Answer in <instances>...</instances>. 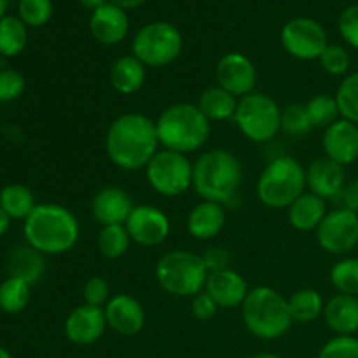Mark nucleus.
I'll return each instance as SVG.
<instances>
[{
  "mask_svg": "<svg viewBox=\"0 0 358 358\" xmlns=\"http://www.w3.org/2000/svg\"><path fill=\"white\" fill-rule=\"evenodd\" d=\"M334 96L341 117L358 124V70L343 77Z\"/></svg>",
  "mask_w": 358,
  "mask_h": 358,
  "instance_id": "obj_35",
  "label": "nucleus"
},
{
  "mask_svg": "<svg viewBox=\"0 0 358 358\" xmlns=\"http://www.w3.org/2000/svg\"><path fill=\"white\" fill-rule=\"evenodd\" d=\"M203 262H205L206 269L208 273H215V271H222V269L229 268V252L222 247H210L206 248L205 252L201 254Z\"/></svg>",
  "mask_w": 358,
  "mask_h": 358,
  "instance_id": "obj_44",
  "label": "nucleus"
},
{
  "mask_svg": "<svg viewBox=\"0 0 358 358\" xmlns=\"http://www.w3.org/2000/svg\"><path fill=\"white\" fill-rule=\"evenodd\" d=\"M184 38L175 24L154 21L136 31L131 44V55L150 69H161L180 56Z\"/></svg>",
  "mask_w": 358,
  "mask_h": 358,
  "instance_id": "obj_9",
  "label": "nucleus"
},
{
  "mask_svg": "<svg viewBox=\"0 0 358 358\" xmlns=\"http://www.w3.org/2000/svg\"><path fill=\"white\" fill-rule=\"evenodd\" d=\"M217 86L229 91L236 98L254 93L257 84V70L250 58L241 52H227L219 59L215 69Z\"/></svg>",
  "mask_w": 358,
  "mask_h": 358,
  "instance_id": "obj_14",
  "label": "nucleus"
},
{
  "mask_svg": "<svg viewBox=\"0 0 358 358\" xmlns=\"http://www.w3.org/2000/svg\"><path fill=\"white\" fill-rule=\"evenodd\" d=\"M0 358H13V355H10L3 346H0Z\"/></svg>",
  "mask_w": 358,
  "mask_h": 358,
  "instance_id": "obj_51",
  "label": "nucleus"
},
{
  "mask_svg": "<svg viewBox=\"0 0 358 358\" xmlns=\"http://www.w3.org/2000/svg\"><path fill=\"white\" fill-rule=\"evenodd\" d=\"M304 107H306L308 117H310L313 128L327 129L329 126L334 124L338 119H341L338 101H336L334 94H315V96H311L310 100H308V103L304 105Z\"/></svg>",
  "mask_w": 358,
  "mask_h": 358,
  "instance_id": "obj_33",
  "label": "nucleus"
},
{
  "mask_svg": "<svg viewBox=\"0 0 358 358\" xmlns=\"http://www.w3.org/2000/svg\"><path fill=\"white\" fill-rule=\"evenodd\" d=\"M159 147L156 121L140 112H126L115 117L105 135L108 159L124 171L145 170Z\"/></svg>",
  "mask_w": 358,
  "mask_h": 358,
  "instance_id": "obj_1",
  "label": "nucleus"
},
{
  "mask_svg": "<svg viewBox=\"0 0 358 358\" xmlns=\"http://www.w3.org/2000/svg\"><path fill=\"white\" fill-rule=\"evenodd\" d=\"M28 30L20 16H3L0 20V56L14 58L27 48Z\"/></svg>",
  "mask_w": 358,
  "mask_h": 358,
  "instance_id": "obj_30",
  "label": "nucleus"
},
{
  "mask_svg": "<svg viewBox=\"0 0 358 358\" xmlns=\"http://www.w3.org/2000/svg\"><path fill=\"white\" fill-rule=\"evenodd\" d=\"M324 320L336 336H355L358 332V297L336 294L325 303Z\"/></svg>",
  "mask_w": 358,
  "mask_h": 358,
  "instance_id": "obj_23",
  "label": "nucleus"
},
{
  "mask_svg": "<svg viewBox=\"0 0 358 358\" xmlns=\"http://www.w3.org/2000/svg\"><path fill=\"white\" fill-rule=\"evenodd\" d=\"M31 299V285L20 278L7 276L0 283V310L7 315H17L27 310Z\"/></svg>",
  "mask_w": 358,
  "mask_h": 358,
  "instance_id": "obj_31",
  "label": "nucleus"
},
{
  "mask_svg": "<svg viewBox=\"0 0 358 358\" xmlns=\"http://www.w3.org/2000/svg\"><path fill=\"white\" fill-rule=\"evenodd\" d=\"M243 184L241 161L231 150L210 149L194 161L192 189L203 201L233 206Z\"/></svg>",
  "mask_w": 358,
  "mask_h": 358,
  "instance_id": "obj_2",
  "label": "nucleus"
},
{
  "mask_svg": "<svg viewBox=\"0 0 358 358\" xmlns=\"http://www.w3.org/2000/svg\"><path fill=\"white\" fill-rule=\"evenodd\" d=\"M129 30V20L126 10L107 2L91 13L90 31L94 41L103 45H117L126 38Z\"/></svg>",
  "mask_w": 358,
  "mask_h": 358,
  "instance_id": "obj_21",
  "label": "nucleus"
},
{
  "mask_svg": "<svg viewBox=\"0 0 358 358\" xmlns=\"http://www.w3.org/2000/svg\"><path fill=\"white\" fill-rule=\"evenodd\" d=\"M7 273L13 278L35 285L45 273V255L35 250L27 241L14 245L7 255Z\"/></svg>",
  "mask_w": 358,
  "mask_h": 358,
  "instance_id": "obj_24",
  "label": "nucleus"
},
{
  "mask_svg": "<svg viewBox=\"0 0 358 358\" xmlns=\"http://www.w3.org/2000/svg\"><path fill=\"white\" fill-rule=\"evenodd\" d=\"M9 227H10L9 215H7V213L0 208V238L6 236V233L9 231Z\"/></svg>",
  "mask_w": 358,
  "mask_h": 358,
  "instance_id": "obj_47",
  "label": "nucleus"
},
{
  "mask_svg": "<svg viewBox=\"0 0 358 358\" xmlns=\"http://www.w3.org/2000/svg\"><path fill=\"white\" fill-rule=\"evenodd\" d=\"M80 3H83L84 7H86V9H91V10H96L98 7H101V6H105V3H107V0H79Z\"/></svg>",
  "mask_w": 358,
  "mask_h": 358,
  "instance_id": "obj_48",
  "label": "nucleus"
},
{
  "mask_svg": "<svg viewBox=\"0 0 358 358\" xmlns=\"http://www.w3.org/2000/svg\"><path fill=\"white\" fill-rule=\"evenodd\" d=\"M317 358H358V338L334 336L322 346Z\"/></svg>",
  "mask_w": 358,
  "mask_h": 358,
  "instance_id": "obj_40",
  "label": "nucleus"
},
{
  "mask_svg": "<svg viewBox=\"0 0 358 358\" xmlns=\"http://www.w3.org/2000/svg\"><path fill=\"white\" fill-rule=\"evenodd\" d=\"M289 310L296 324H313L324 317V297L315 289H299L289 297Z\"/></svg>",
  "mask_w": 358,
  "mask_h": 358,
  "instance_id": "obj_29",
  "label": "nucleus"
},
{
  "mask_svg": "<svg viewBox=\"0 0 358 358\" xmlns=\"http://www.w3.org/2000/svg\"><path fill=\"white\" fill-rule=\"evenodd\" d=\"M17 14L27 27H44L52 17V2L51 0H20Z\"/></svg>",
  "mask_w": 358,
  "mask_h": 358,
  "instance_id": "obj_37",
  "label": "nucleus"
},
{
  "mask_svg": "<svg viewBox=\"0 0 358 358\" xmlns=\"http://www.w3.org/2000/svg\"><path fill=\"white\" fill-rule=\"evenodd\" d=\"M331 283L338 294L358 297V257L339 259L331 269Z\"/></svg>",
  "mask_w": 358,
  "mask_h": 358,
  "instance_id": "obj_34",
  "label": "nucleus"
},
{
  "mask_svg": "<svg viewBox=\"0 0 358 358\" xmlns=\"http://www.w3.org/2000/svg\"><path fill=\"white\" fill-rule=\"evenodd\" d=\"M131 238L124 224L103 226L98 233L96 248L105 259H119L129 250Z\"/></svg>",
  "mask_w": 358,
  "mask_h": 358,
  "instance_id": "obj_32",
  "label": "nucleus"
},
{
  "mask_svg": "<svg viewBox=\"0 0 358 358\" xmlns=\"http://www.w3.org/2000/svg\"><path fill=\"white\" fill-rule=\"evenodd\" d=\"M192 170L194 163L185 154L159 149L145 166V178L157 194L178 198L192 187Z\"/></svg>",
  "mask_w": 358,
  "mask_h": 358,
  "instance_id": "obj_10",
  "label": "nucleus"
},
{
  "mask_svg": "<svg viewBox=\"0 0 358 358\" xmlns=\"http://www.w3.org/2000/svg\"><path fill=\"white\" fill-rule=\"evenodd\" d=\"M147 66L133 55L121 56L110 66V86L119 94H135L143 87L147 79Z\"/></svg>",
  "mask_w": 358,
  "mask_h": 358,
  "instance_id": "obj_26",
  "label": "nucleus"
},
{
  "mask_svg": "<svg viewBox=\"0 0 358 358\" xmlns=\"http://www.w3.org/2000/svg\"><path fill=\"white\" fill-rule=\"evenodd\" d=\"M346 182V168L325 156L311 161L306 168V189L325 201H336Z\"/></svg>",
  "mask_w": 358,
  "mask_h": 358,
  "instance_id": "obj_17",
  "label": "nucleus"
},
{
  "mask_svg": "<svg viewBox=\"0 0 358 358\" xmlns=\"http://www.w3.org/2000/svg\"><path fill=\"white\" fill-rule=\"evenodd\" d=\"M6 10H7V0H0V20H2L3 16H7Z\"/></svg>",
  "mask_w": 358,
  "mask_h": 358,
  "instance_id": "obj_50",
  "label": "nucleus"
},
{
  "mask_svg": "<svg viewBox=\"0 0 358 358\" xmlns=\"http://www.w3.org/2000/svg\"><path fill=\"white\" fill-rule=\"evenodd\" d=\"M107 325L119 336L124 338H133L140 334L145 327V310L140 304L138 299H135L129 294H115L110 297L103 308Z\"/></svg>",
  "mask_w": 358,
  "mask_h": 358,
  "instance_id": "obj_16",
  "label": "nucleus"
},
{
  "mask_svg": "<svg viewBox=\"0 0 358 358\" xmlns=\"http://www.w3.org/2000/svg\"><path fill=\"white\" fill-rule=\"evenodd\" d=\"M217 310H219L217 303L208 296V292H205V290L199 292L198 296L192 297L191 313L194 315V318H198V320L201 322L212 320V318L217 315Z\"/></svg>",
  "mask_w": 358,
  "mask_h": 358,
  "instance_id": "obj_43",
  "label": "nucleus"
},
{
  "mask_svg": "<svg viewBox=\"0 0 358 358\" xmlns=\"http://www.w3.org/2000/svg\"><path fill=\"white\" fill-rule=\"evenodd\" d=\"M338 208L350 210V212L358 213V178L357 180H348L339 196L336 198Z\"/></svg>",
  "mask_w": 358,
  "mask_h": 358,
  "instance_id": "obj_45",
  "label": "nucleus"
},
{
  "mask_svg": "<svg viewBox=\"0 0 358 358\" xmlns=\"http://www.w3.org/2000/svg\"><path fill=\"white\" fill-rule=\"evenodd\" d=\"M84 304L96 308H105V304L110 301V285L101 276H91L83 287Z\"/></svg>",
  "mask_w": 358,
  "mask_h": 358,
  "instance_id": "obj_41",
  "label": "nucleus"
},
{
  "mask_svg": "<svg viewBox=\"0 0 358 358\" xmlns=\"http://www.w3.org/2000/svg\"><path fill=\"white\" fill-rule=\"evenodd\" d=\"M133 208H135V203L129 192L115 185L100 189L91 201V213L101 227L126 224Z\"/></svg>",
  "mask_w": 358,
  "mask_h": 358,
  "instance_id": "obj_19",
  "label": "nucleus"
},
{
  "mask_svg": "<svg viewBox=\"0 0 358 358\" xmlns=\"http://www.w3.org/2000/svg\"><path fill=\"white\" fill-rule=\"evenodd\" d=\"M37 206L35 196L27 185L7 184L0 191V208L9 215L10 220H27Z\"/></svg>",
  "mask_w": 358,
  "mask_h": 358,
  "instance_id": "obj_28",
  "label": "nucleus"
},
{
  "mask_svg": "<svg viewBox=\"0 0 358 358\" xmlns=\"http://www.w3.org/2000/svg\"><path fill=\"white\" fill-rule=\"evenodd\" d=\"M157 138L163 149L189 156L203 149L212 133V122L203 115L198 105L173 103L156 119Z\"/></svg>",
  "mask_w": 358,
  "mask_h": 358,
  "instance_id": "obj_4",
  "label": "nucleus"
},
{
  "mask_svg": "<svg viewBox=\"0 0 358 358\" xmlns=\"http://www.w3.org/2000/svg\"><path fill=\"white\" fill-rule=\"evenodd\" d=\"M208 269L201 255L189 250H170L159 257L154 276L166 294L175 297H194L205 290Z\"/></svg>",
  "mask_w": 358,
  "mask_h": 358,
  "instance_id": "obj_7",
  "label": "nucleus"
},
{
  "mask_svg": "<svg viewBox=\"0 0 358 358\" xmlns=\"http://www.w3.org/2000/svg\"><path fill=\"white\" fill-rule=\"evenodd\" d=\"M325 215H327V201L318 198L317 194L310 191L301 194L287 208V217H289L290 226L297 231H303V233L317 231L322 220L325 219Z\"/></svg>",
  "mask_w": 358,
  "mask_h": 358,
  "instance_id": "obj_25",
  "label": "nucleus"
},
{
  "mask_svg": "<svg viewBox=\"0 0 358 358\" xmlns=\"http://www.w3.org/2000/svg\"><path fill=\"white\" fill-rule=\"evenodd\" d=\"M241 318L254 338L275 341L283 338L294 320L289 310V299L268 285L254 287L241 304Z\"/></svg>",
  "mask_w": 358,
  "mask_h": 358,
  "instance_id": "obj_5",
  "label": "nucleus"
},
{
  "mask_svg": "<svg viewBox=\"0 0 358 358\" xmlns=\"http://www.w3.org/2000/svg\"><path fill=\"white\" fill-rule=\"evenodd\" d=\"M124 226L133 243L140 247H159L171 233L170 217L154 205H135Z\"/></svg>",
  "mask_w": 358,
  "mask_h": 358,
  "instance_id": "obj_13",
  "label": "nucleus"
},
{
  "mask_svg": "<svg viewBox=\"0 0 358 358\" xmlns=\"http://www.w3.org/2000/svg\"><path fill=\"white\" fill-rule=\"evenodd\" d=\"M27 80L21 72L14 69L0 70V103H10L23 96Z\"/></svg>",
  "mask_w": 358,
  "mask_h": 358,
  "instance_id": "obj_39",
  "label": "nucleus"
},
{
  "mask_svg": "<svg viewBox=\"0 0 358 358\" xmlns=\"http://www.w3.org/2000/svg\"><path fill=\"white\" fill-rule=\"evenodd\" d=\"M187 233L194 240L208 241L219 236L226 226V206L213 201H203L192 206L187 215Z\"/></svg>",
  "mask_w": 358,
  "mask_h": 358,
  "instance_id": "obj_22",
  "label": "nucleus"
},
{
  "mask_svg": "<svg viewBox=\"0 0 358 358\" xmlns=\"http://www.w3.org/2000/svg\"><path fill=\"white\" fill-rule=\"evenodd\" d=\"M325 157L341 166H350L358 161V124L346 119H338L334 124L324 129L322 136Z\"/></svg>",
  "mask_w": 358,
  "mask_h": 358,
  "instance_id": "obj_18",
  "label": "nucleus"
},
{
  "mask_svg": "<svg viewBox=\"0 0 358 358\" xmlns=\"http://www.w3.org/2000/svg\"><path fill=\"white\" fill-rule=\"evenodd\" d=\"M320 65L329 76L334 77H345L350 73V66H352V56H350L348 49L341 44H329L325 51L320 56Z\"/></svg>",
  "mask_w": 358,
  "mask_h": 358,
  "instance_id": "obj_36",
  "label": "nucleus"
},
{
  "mask_svg": "<svg viewBox=\"0 0 358 358\" xmlns=\"http://www.w3.org/2000/svg\"><path fill=\"white\" fill-rule=\"evenodd\" d=\"M238 100H240V98L231 94L229 91L222 90L220 86H212L199 94V100L196 105H198L199 110L203 112V115H205L210 122H220L234 117Z\"/></svg>",
  "mask_w": 358,
  "mask_h": 358,
  "instance_id": "obj_27",
  "label": "nucleus"
},
{
  "mask_svg": "<svg viewBox=\"0 0 358 358\" xmlns=\"http://www.w3.org/2000/svg\"><path fill=\"white\" fill-rule=\"evenodd\" d=\"M282 45L292 58L303 62L320 59L329 45L327 31L318 21L311 17H294L282 28Z\"/></svg>",
  "mask_w": 358,
  "mask_h": 358,
  "instance_id": "obj_11",
  "label": "nucleus"
},
{
  "mask_svg": "<svg viewBox=\"0 0 358 358\" xmlns=\"http://www.w3.org/2000/svg\"><path fill=\"white\" fill-rule=\"evenodd\" d=\"M250 358H283V357L276 355V353H271V352H261V353H255V355H252Z\"/></svg>",
  "mask_w": 358,
  "mask_h": 358,
  "instance_id": "obj_49",
  "label": "nucleus"
},
{
  "mask_svg": "<svg viewBox=\"0 0 358 358\" xmlns=\"http://www.w3.org/2000/svg\"><path fill=\"white\" fill-rule=\"evenodd\" d=\"M317 241L327 254L348 255L358 247V213L345 208L327 212L317 229Z\"/></svg>",
  "mask_w": 358,
  "mask_h": 358,
  "instance_id": "obj_12",
  "label": "nucleus"
},
{
  "mask_svg": "<svg viewBox=\"0 0 358 358\" xmlns=\"http://www.w3.org/2000/svg\"><path fill=\"white\" fill-rule=\"evenodd\" d=\"M313 129L306 107L301 103L287 105L282 108V131L289 136H303Z\"/></svg>",
  "mask_w": 358,
  "mask_h": 358,
  "instance_id": "obj_38",
  "label": "nucleus"
},
{
  "mask_svg": "<svg viewBox=\"0 0 358 358\" xmlns=\"http://www.w3.org/2000/svg\"><path fill=\"white\" fill-rule=\"evenodd\" d=\"M143 2H145V0H110V3H114V6H117L119 9L122 10L136 9V7L142 6Z\"/></svg>",
  "mask_w": 358,
  "mask_h": 358,
  "instance_id": "obj_46",
  "label": "nucleus"
},
{
  "mask_svg": "<svg viewBox=\"0 0 358 358\" xmlns=\"http://www.w3.org/2000/svg\"><path fill=\"white\" fill-rule=\"evenodd\" d=\"M24 241L44 255H63L80 236L77 217L58 203H41L23 222Z\"/></svg>",
  "mask_w": 358,
  "mask_h": 358,
  "instance_id": "obj_3",
  "label": "nucleus"
},
{
  "mask_svg": "<svg viewBox=\"0 0 358 358\" xmlns=\"http://www.w3.org/2000/svg\"><path fill=\"white\" fill-rule=\"evenodd\" d=\"M233 121L245 138L266 143L282 131V108L273 96L254 91L238 100Z\"/></svg>",
  "mask_w": 358,
  "mask_h": 358,
  "instance_id": "obj_8",
  "label": "nucleus"
},
{
  "mask_svg": "<svg viewBox=\"0 0 358 358\" xmlns=\"http://www.w3.org/2000/svg\"><path fill=\"white\" fill-rule=\"evenodd\" d=\"M107 327L103 308L90 306V304L73 308L63 324L66 339L77 346H91L100 341Z\"/></svg>",
  "mask_w": 358,
  "mask_h": 358,
  "instance_id": "obj_15",
  "label": "nucleus"
},
{
  "mask_svg": "<svg viewBox=\"0 0 358 358\" xmlns=\"http://www.w3.org/2000/svg\"><path fill=\"white\" fill-rule=\"evenodd\" d=\"M205 292H208V296L215 301L219 308L233 310V308H241L250 289H248L247 280L240 273L227 268L222 271L210 273L206 278Z\"/></svg>",
  "mask_w": 358,
  "mask_h": 358,
  "instance_id": "obj_20",
  "label": "nucleus"
},
{
  "mask_svg": "<svg viewBox=\"0 0 358 358\" xmlns=\"http://www.w3.org/2000/svg\"><path fill=\"white\" fill-rule=\"evenodd\" d=\"M306 192V168L292 156H278L266 164L255 184L259 201L268 208H289Z\"/></svg>",
  "mask_w": 358,
  "mask_h": 358,
  "instance_id": "obj_6",
  "label": "nucleus"
},
{
  "mask_svg": "<svg viewBox=\"0 0 358 358\" xmlns=\"http://www.w3.org/2000/svg\"><path fill=\"white\" fill-rule=\"evenodd\" d=\"M339 31L343 38L358 51V3L343 10L339 16Z\"/></svg>",
  "mask_w": 358,
  "mask_h": 358,
  "instance_id": "obj_42",
  "label": "nucleus"
}]
</instances>
